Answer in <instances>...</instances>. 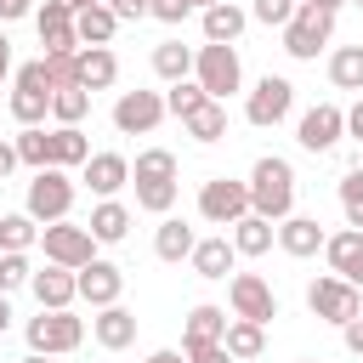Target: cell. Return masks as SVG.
Segmentation results:
<instances>
[{
  "mask_svg": "<svg viewBox=\"0 0 363 363\" xmlns=\"http://www.w3.org/2000/svg\"><path fill=\"white\" fill-rule=\"evenodd\" d=\"M130 187H136V210L147 216H170L182 182H176V153L170 147H142L130 164Z\"/></svg>",
  "mask_w": 363,
  "mask_h": 363,
  "instance_id": "cell-1",
  "label": "cell"
},
{
  "mask_svg": "<svg viewBox=\"0 0 363 363\" xmlns=\"http://www.w3.org/2000/svg\"><path fill=\"white\" fill-rule=\"evenodd\" d=\"M250 210L267 216V221L295 216V164H289V159L261 153V159L250 164Z\"/></svg>",
  "mask_w": 363,
  "mask_h": 363,
  "instance_id": "cell-2",
  "label": "cell"
},
{
  "mask_svg": "<svg viewBox=\"0 0 363 363\" xmlns=\"http://www.w3.org/2000/svg\"><path fill=\"white\" fill-rule=\"evenodd\" d=\"M74 193H79V182H74L62 164H45V170H34V182H28V193H23V210H28L40 227H45V221H68Z\"/></svg>",
  "mask_w": 363,
  "mask_h": 363,
  "instance_id": "cell-3",
  "label": "cell"
},
{
  "mask_svg": "<svg viewBox=\"0 0 363 363\" xmlns=\"http://www.w3.org/2000/svg\"><path fill=\"white\" fill-rule=\"evenodd\" d=\"M306 312L323 318V323H335V329H346L352 318H363V289L346 284L340 272H318L306 284Z\"/></svg>",
  "mask_w": 363,
  "mask_h": 363,
  "instance_id": "cell-4",
  "label": "cell"
},
{
  "mask_svg": "<svg viewBox=\"0 0 363 363\" xmlns=\"http://www.w3.org/2000/svg\"><path fill=\"white\" fill-rule=\"evenodd\" d=\"M23 335H28V352L62 357V352H79V340H85V318H74V306H40V318H28Z\"/></svg>",
  "mask_w": 363,
  "mask_h": 363,
  "instance_id": "cell-5",
  "label": "cell"
},
{
  "mask_svg": "<svg viewBox=\"0 0 363 363\" xmlns=\"http://www.w3.org/2000/svg\"><path fill=\"white\" fill-rule=\"evenodd\" d=\"M335 40V11H323V6H312V0H301L295 6V17L284 23V51L295 57V62H318V51Z\"/></svg>",
  "mask_w": 363,
  "mask_h": 363,
  "instance_id": "cell-6",
  "label": "cell"
},
{
  "mask_svg": "<svg viewBox=\"0 0 363 363\" xmlns=\"http://www.w3.org/2000/svg\"><path fill=\"white\" fill-rule=\"evenodd\" d=\"M193 79H199L216 102H227L233 91H244V62H238V45H216V40H204V45L193 51Z\"/></svg>",
  "mask_w": 363,
  "mask_h": 363,
  "instance_id": "cell-7",
  "label": "cell"
},
{
  "mask_svg": "<svg viewBox=\"0 0 363 363\" xmlns=\"http://www.w3.org/2000/svg\"><path fill=\"white\" fill-rule=\"evenodd\" d=\"M295 113V85L284 79V74H261L250 91H244V119L255 125V130H272V125H284Z\"/></svg>",
  "mask_w": 363,
  "mask_h": 363,
  "instance_id": "cell-8",
  "label": "cell"
},
{
  "mask_svg": "<svg viewBox=\"0 0 363 363\" xmlns=\"http://www.w3.org/2000/svg\"><path fill=\"white\" fill-rule=\"evenodd\" d=\"M238 216H250V182L210 176V182L199 187V221H210V227H233Z\"/></svg>",
  "mask_w": 363,
  "mask_h": 363,
  "instance_id": "cell-9",
  "label": "cell"
},
{
  "mask_svg": "<svg viewBox=\"0 0 363 363\" xmlns=\"http://www.w3.org/2000/svg\"><path fill=\"white\" fill-rule=\"evenodd\" d=\"M40 250H45V261H57V267H85V261H96V238H91V227H79V221H45L40 227Z\"/></svg>",
  "mask_w": 363,
  "mask_h": 363,
  "instance_id": "cell-10",
  "label": "cell"
},
{
  "mask_svg": "<svg viewBox=\"0 0 363 363\" xmlns=\"http://www.w3.org/2000/svg\"><path fill=\"white\" fill-rule=\"evenodd\" d=\"M164 113H170V108H164V91H119V102H113V130H119V136H153Z\"/></svg>",
  "mask_w": 363,
  "mask_h": 363,
  "instance_id": "cell-11",
  "label": "cell"
},
{
  "mask_svg": "<svg viewBox=\"0 0 363 363\" xmlns=\"http://www.w3.org/2000/svg\"><path fill=\"white\" fill-rule=\"evenodd\" d=\"M227 306L233 318H250V323H272L278 318V295L261 272H233L227 278Z\"/></svg>",
  "mask_w": 363,
  "mask_h": 363,
  "instance_id": "cell-12",
  "label": "cell"
},
{
  "mask_svg": "<svg viewBox=\"0 0 363 363\" xmlns=\"http://www.w3.org/2000/svg\"><path fill=\"white\" fill-rule=\"evenodd\" d=\"M346 136V108H335V102H318V108H306L301 113V125H295V142L306 147V153H335V142Z\"/></svg>",
  "mask_w": 363,
  "mask_h": 363,
  "instance_id": "cell-13",
  "label": "cell"
},
{
  "mask_svg": "<svg viewBox=\"0 0 363 363\" xmlns=\"http://www.w3.org/2000/svg\"><path fill=\"white\" fill-rule=\"evenodd\" d=\"M119 295H125V267H119V261H102V255H96V261L79 267V301H85L91 312H96V306H113Z\"/></svg>",
  "mask_w": 363,
  "mask_h": 363,
  "instance_id": "cell-14",
  "label": "cell"
},
{
  "mask_svg": "<svg viewBox=\"0 0 363 363\" xmlns=\"http://www.w3.org/2000/svg\"><path fill=\"white\" fill-rule=\"evenodd\" d=\"M79 182L96 193V199H119V187H130V159L125 153H91L79 164Z\"/></svg>",
  "mask_w": 363,
  "mask_h": 363,
  "instance_id": "cell-15",
  "label": "cell"
},
{
  "mask_svg": "<svg viewBox=\"0 0 363 363\" xmlns=\"http://www.w3.org/2000/svg\"><path fill=\"white\" fill-rule=\"evenodd\" d=\"M34 28H40V45H45V57H57V51H79L74 11H68L62 0H45V6H34Z\"/></svg>",
  "mask_w": 363,
  "mask_h": 363,
  "instance_id": "cell-16",
  "label": "cell"
},
{
  "mask_svg": "<svg viewBox=\"0 0 363 363\" xmlns=\"http://www.w3.org/2000/svg\"><path fill=\"white\" fill-rule=\"evenodd\" d=\"M323 261H329V272H340L346 284L363 289V233H357V227L329 233V238H323Z\"/></svg>",
  "mask_w": 363,
  "mask_h": 363,
  "instance_id": "cell-17",
  "label": "cell"
},
{
  "mask_svg": "<svg viewBox=\"0 0 363 363\" xmlns=\"http://www.w3.org/2000/svg\"><path fill=\"white\" fill-rule=\"evenodd\" d=\"M28 289H34V301H40V306H74V301H79V272H74V267L45 261V267L28 278Z\"/></svg>",
  "mask_w": 363,
  "mask_h": 363,
  "instance_id": "cell-18",
  "label": "cell"
},
{
  "mask_svg": "<svg viewBox=\"0 0 363 363\" xmlns=\"http://www.w3.org/2000/svg\"><path fill=\"white\" fill-rule=\"evenodd\" d=\"M199 28H204V40H216V45H238V34L250 28V11H244L238 0H216V6L199 11Z\"/></svg>",
  "mask_w": 363,
  "mask_h": 363,
  "instance_id": "cell-19",
  "label": "cell"
},
{
  "mask_svg": "<svg viewBox=\"0 0 363 363\" xmlns=\"http://www.w3.org/2000/svg\"><path fill=\"white\" fill-rule=\"evenodd\" d=\"M323 238H329V233H323V221H318V216H284V221H278V250H284V255H295V261L318 255V250H323Z\"/></svg>",
  "mask_w": 363,
  "mask_h": 363,
  "instance_id": "cell-20",
  "label": "cell"
},
{
  "mask_svg": "<svg viewBox=\"0 0 363 363\" xmlns=\"http://www.w3.org/2000/svg\"><path fill=\"white\" fill-rule=\"evenodd\" d=\"M187 261H193V272H199L204 284H221V278L238 267V250H233V238H227V233H216V238H199Z\"/></svg>",
  "mask_w": 363,
  "mask_h": 363,
  "instance_id": "cell-21",
  "label": "cell"
},
{
  "mask_svg": "<svg viewBox=\"0 0 363 363\" xmlns=\"http://www.w3.org/2000/svg\"><path fill=\"white\" fill-rule=\"evenodd\" d=\"M91 335H96V346L102 352H125L130 340H136V312L130 306H96V318H91Z\"/></svg>",
  "mask_w": 363,
  "mask_h": 363,
  "instance_id": "cell-22",
  "label": "cell"
},
{
  "mask_svg": "<svg viewBox=\"0 0 363 363\" xmlns=\"http://www.w3.org/2000/svg\"><path fill=\"white\" fill-rule=\"evenodd\" d=\"M193 244H199V233H193L182 216H159V227H153V255H159V261L176 267V261L193 255Z\"/></svg>",
  "mask_w": 363,
  "mask_h": 363,
  "instance_id": "cell-23",
  "label": "cell"
},
{
  "mask_svg": "<svg viewBox=\"0 0 363 363\" xmlns=\"http://www.w3.org/2000/svg\"><path fill=\"white\" fill-rule=\"evenodd\" d=\"M227 238H233V250L238 255H267L272 244H278V221H267V216H238L233 227H227Z\"/></svg>",
  "mask_w": 363,
  "mask_h": 363,
  "instance_id": "cell-24",
  "label": "cell"
},
{
  "mask_svg": "<svg viewBox=\"0 0 363 363\" xmlns=\"http://www.w3.org/2000/svg\"><path fill=\"white\" fill-rule=\"evenodd\" d=\"M85 227H91V238H96V244H125V238H130V210H125L119 199H96Z\"/></svg>",
  "mask_w": 363,
  "mask_h": 363,
  "instance_id": "cell-25",
  "label": "cell"
},
{
  "mask_svg": "<svg viewBox=\"0 0 363 363\" xmlns=\"http://www.w3.org/2000/svg\"><path fill=\"white\" fill-rule=\"evenodd\" d=\"M113 79H119L113 45H79V85H85V91H108Z\"/></svg>",
  "mask_w": 363,
  "mask_h": 363,
  "instance_id": "cell-26",
  "label": "cell"
},
{
  "mask_svg": "<svg viewBox=\"0 0 363 363\" xmlns=\"http://www.w3.org/2000/svg\"><path fill=\"white\" fill-rule=\"evenodd\" d=\"M227 306H210V301H199L193 312H187V323H182V346H199V340H221L227 335Z\"/></svg>",
  "mask_w": 363,
  "mask_h": 363,
  "instance_id": "cell-27",
  "label": "cell"
},
{
  "mask_svg": "<svg viewBox=\"0 0 363 363\" xmlns=\"http://www.w3.org/2000/svg\"><path fill=\"white\" fill-rule=\"evenodd\" d=\"M182 125H187V136H193V142H204V147H210V142H221V136H227V102L204 96Z\"/></svg>",
  "mask_w": 363,
  "mask_h": 363,
  "instance_id": "cell-28",
  "label": "cell"
},
{
  "mask_svg": "<svg viewBox=\"0 0 363 363\" xmlns=\"http://www.w3.org/2000/svg\"><path fill=\"white\" fill-rule=\"evenodd\" d=\"M85 159H91V136H85L79 125H51V164L79 170Z\"/></svg>",
  "mask_w": 363,
  "mask_h": 363,
  "instance_id": "cell-29",
  "label": "cell"
},
{
  "mask_svg": "<svg viewBox=\"0 0 363 363\" xmlns=\"http://www.w3.org/2000/svg\"><path fill=\"white\" fill-rule=\"evenodd\" d=\"M74 34H79V45H108L119 34V17L108 11V0L102 6H85V11H74Z\"/></svg>",
  "mask_w": 363,
  "mask_h": 363,
  "instance_id": "cell-30",
  "label": "cell"
},
{
  "mask_svg": "<svg viewBox=\"0 0 363 363\" xmlns=\"http://www.w3.org/2000/svg\"><path fill=\"white\" fill-rule=\"evenodd\" d=\"M193 51H199V45H182V40H159V45H153V74H159L164 85L187 79V74H193Z\"/></svg>",
  "mask_w": 363,
  "mask_h": 363,
  "instance_id": "cell-31",
  "label": "cell"
},
{
  "mask_svg": "<svg viewBox=\"0 0 363 363\" xmlns=\"http://www.w3.org/2000/svg\"><path fill=\"white\" fill-rule=\"evenodd\" d=\"M221 340H227V352H233L238 363H255V357L267 352V323H250V318H233Z\"/></svg>",
  "mask_w": 363,
  "mask_h": 363,
  "instance_id": "cell-32",
  "label": "cell"
},
{
  "mask_svg": "<svg viewBox=\"0 0 363 363\" xmlns=\"http://www.w3.org/2000/svg\"><path fill=\"white\" fill-rule=\"evenodd\" d=\"M329 85L363 96V45H335L329 51Z\"/></svg>",
  "mask_w": 363,
  "mask_h": 363,
  "instance_id": "cell-33",
  "label": "cell"
},
{
  "mask_svg": "<svg viewBox=\"0 0 363 363\" xmlns=\"http://www.w3.org/2000/svg\"><path fill=\"white\" fill-rule=\"evenodd\" d=\"M6 108H11L17 125H45V119H51V91H23V85H11Z\"/></svg>",
  "mask_w": 363,
  "mask_h": 363,
  "instance_id": "cell-34",
  "label": "cell"
},
{
  "mask_svg": "<svg viewBox=\"0 0 363 363\" xmlns=\"http://www.w3.org/2000/svg\"><path fill=\"white\" fill-rule=\"evenodd\" d=\"M85 113H91V91L85 85H57L51 91V119L57 125H79Z\"/></svg>",
  "mask_w": 363,
  "mask_h": 363,
  "instance_id": "cell-35",
  "label": "cell"
},
{
  "mask_svg": "<svg viewBox=\"0 0 363 363\" xmlns=\"http://www.w3.org/2000/svg\"><path fill=\"white\" fill-rule=\"evenodd\" d=\"M11 142H17V159H23L28 170H45V164H51V130H45V125H23Z\"/></svg>",
  "mask_w": 363,
  "mask_h": 363,
  "instance_id": "cell-36",
  "label": "cell"
},
{
  "mask_svg": "<svg viewBox=\"0 0 363 363\" xmlns=\"http://www.w3.org/2000/svg\"><path fill=\"white\" fill-rule=\"evenodd\" d=\"M34 244H40V221L28 210L0 216V250H34Z\"/></svg>",
  "mask_w": 363,
  "mask_h": 363,
  "instance_id": "cell-37",
  "label": "cell"
},
{
  "mask_svg": "<svg viewBox=\"0 0 363 363\" xmlns=\"http://www.w3.org/2000/svg\"><path fill=\"white\" fill-rule=\"evenodd\" d=\"M204 96H210V91H204V85H199V79H193V74H187V79H176V85H170V91H164V108H170V113H176V119H187V113H193V108H199V102H204Z\"/></svg>",
  "mask_w": 363,
  "mask_h": 363,
  "instance_id": "cell-38",
  "label": "cell"
},
{
  "mask_svg": "<svg viewBox=\"0 0 363 363\" xmlns=\"http://www.w3.org/2000/svg\"><path fill=\"white\" fill-rule=\"evenodd\" d=\"M28 278H34L28 250H0V289H6V295H11V289H28Z\"/></svg>",
  "mask_w": 363,
  "mask_h": 363,
  "instance_id": "cell-39",
  "label": "cell"
},
{
  "mask_svg": "<svg viewBox=\"0 0 363 363\" xmlns=\"http://www.w3.org/2000/svg\"><path fill=\"white\" fill-rule=\"evenodd\" d=\"M340 210H346V227L363 233V164L340 176Z\"/></svg>",
  "mask_w": 363,
  "mask_h": 363,
  "instance_id": "cell-40",
  "label": "cell"
},
{
  "mask_svg": "<svg viewBox=\"0 0 363 363\" xmlns=\"http://www.w3.org/2000/svg\"><path fill=\"white\" fill-rule=\"evenodd\" d=\"M11 85H23V91H57V79H51V68H45V57H34V62H23V68L11 74Z\"/></svg>",
  "mask_w": 363,
  "mask_h": 363,
  "instance_id": "cell-41",
  "label": "cell"
},
{
  "mask_svg": "<svg viewBox=\"0 0 363 363\" xmlns=\"http://www.w3.org/2000/svg\"><path fill=\"white\" fill-rule=\"evenodd\" d=\"M295 6H301V0H255V6H250V17H255V23H267V28H284V23L295 17Z\"/></svg>",
  "mask_w": 363,
  "mask_h": 363,
  "instance_id": "cell-42",
  "label": "cell"
},
{
  "mask_svg": "<svg viewBox=\"0 0 363 363\" xmlns=\"http://www.w3.org/2000/svg\"><path fill=\"white\" fill-rule=\"evenodd\" d=\"M45 68L57 85H79V51H57V57H45Z\"/></svg>",
  "mask_w": 363,
  "mask_h": 363,
  "instance_id": "cell-43",
  "label": "cell"
},
{
  "mask_svg": "<svg viewBox=\"0 0 363 363\" xmlns=\"http://www.w3.org/2000/svg\"><path fill=\"white\" fill-rule=\"evenodd\" d=\"M182 352H187V363H238L227 352V340H199V346H182Z\"/></svg>",
  "mask_w": 363,
  "mask_h": 363,
  "instance_id": "cell-44",
  "label": "cell"
},
{
  "mask_svg": "<svg viewBox=\"0 0 363 363\" xmlns=\"http://www.w3.org/2000/svg\"><path fill=\"white\" fill-rule=\"evenodd\" d=\"M193 11V0H147V17H159V23H182Z\"/></svg>",
  "mask_w": 363,
  "mask_h": 363,
  "instance_id": "cell-45",
  "label": "cell"
},
{
  "mask_svg": "<svg viewBox=\"0 0 363 363\" xmlns=\"http://www.w3.org/2000/svg\"><path fill=\"white\" fill-rule=\"evenodd\" d=\"M108 11H113L119 23H142V17H147V0H108Z\"/></svg>",
  "mask_w": 363,
  "mask_h": 363,
  "instance_id": "cell-46",
  "label": "cell"
},
{
  "mask_svg": "<svg viewBox=\"0 0 363 363\" xmlns=\"http://www.w3.org/2000/svg\"><path fill=\"white\" fill-rule=\"evenodd\" d=\"M34 17V0H0V23H23Z\"/></svg>",
  "mask_w": 363,
  "mask_h": 363,
  "instance_id": "cell-47",
  "label": "cell"
},
{
  "mask_svg": "<svg viewBox=\"0 0 363 363\" xmlns=\"http://www.w3.org/2000/svg\"><path fill=\"white\" fill-rule=\"evenodd\" d=\"M17 164H23V159H17V142H6V136H0V182H6Z\"/></svg>",
  "mask_w": 363,
  "mask_h": 363,
  "instance_id": "cell-48",
  "label": "cell"
},
{
  "mask_svg": "<svg viewBox=\"0 0 363 363\" xmlns=\"http://www.w3.org/2000/svg\"><path fill=\"white\" fill-rule=\"evenodd\" d=\"M340 335H346V352H352V357H363V318H352Z\"/></svg>",
  "mask_w": 363,
  "mask_h": 363,
  "instance_id": "cell-49",
  "label": "cell"
},
{
  "mask_svg": "<svg viewBox=\"0 0 363 363\" xmlns=\"http://www.w3.org/2000/svg\"><path fill=\"white\" fill-rule=\"evenodd\" d=\"M346 136H357V142H363V96L346 108Z\"/></svg>",
  "mask_w": 363,
  "mask_h": 363,
  "instance_id": "cell-50",
  "label": "cell"
},
{
  "mask_svg": "<svg viewBox=\"0 0 363 363\" xmlns=\"http://www.w3.org/2000/svg\"><path fill=\"white\" fill-rule=\"evenodd\" d=\"M147 363H187V352H176V346H159V352H147Z\"/></svg>",
  "mask_w": 363,
  "mask_h": 363,
  "instance_id": "cell-51",
  "label": "cell"
},
{
  "mask_svg": "<svg viewBox=\"0 0 363 363\" xmlns=\"http://www.w3.org/2000/svg\"><path fill=\"white\" fill-rule=\"evenodd\" d=\"M11 74V40H6V28H0V79Z\"/></svg>",
  "mask_w": 363,
  "mask_h": 363,
  "instance_id": "cell-52",
  "label": "cell"
},
{
  "mask_svg": "<svg viewBox=\"0 0 363 363\" xmlns=\"http://www.w3.org/2000/svg\"><path fill=\"white\" fill-rule=\"evenodd\" d=\"M11 329V301H6V289H0V335Z\"/></svg>",
  "mask_w": 363,
  "mask_h": 363,
  "instance_id": "cell-53",
  "label": "cell"
},
{
  "mask_svg": "<svg viewBox=\"0 0 363 363\" xmlns=\"http://www.w3.org/2000/svg\"><path fill=\"white\" fill-rule=\"evenodd\" d=\"M312 6H323V11H335V17H340V6H352V0H312Z\"/></svg>",
  "mask_w": 363,
  "mask_h": 363,
  "instance_id": "cell-54",
  "label": "cell"
},
{
  "mask_svg": "<svg viewBox=\"0 0 363 363\" xmlns=\"http://www.w3.org/2000/svg\"><path fill=\"white\" fill-rule=\"evenodd\" d=\"M68 11H85V6H102V0H62Z\"/></svg>",
  "mask_w": 363,
  "mask_h": 363,
  "instance_id": "cell-55",
  "label": "cell"
},
{
  "mask_svg": "<svg viewBox=\"0 0 363 363\" xmlns=\"http://www.w3.org/2000/svg\"><path fill=\"white\" fill-rule=\"evenodd\" d=\"M23 363H51V357H45V352H28V357H23Z\"/></svg>",
  "mask_w": 363,
  "mask_h": 363,
  "instance_id": "cell-56",
  "label": "cell"
},
{
  "mask_svg": "<svg viewBox=\"0 0 363 363\" xmlns=\"http://www.w3.org/2000/svg\"><path fill=\"white\" fill-rule=\"evenodd\" d=\"M204 6H216V0H193V11H204Z\"/></svg>",
  "mask_w": 363,
  "mask_h": 363,
  "instance_id": "cell-57",
  "label": "cell"
},
{
  "mask_svg": "<svg viewBox=\"0 0 363 363\" xmlns=\"http://www.w3.org/2000/svg\"><path fill=\"white\" fill-rule=\"evenodd\" d=\"M301 363H318V357H301Z\"/></svg>",
  "mask_w": 363,
  "mask_h": 363,
  "instance_id": "cell-58",
  "label": "cell"
},
{
  "mask_svg": "<svg viewBox=\"0 0 363 363\" xmlns=\"http://www.w3.org/2000/svg\"><path fill=\"white\" fill-rule=\"evenodd\" d=\"M352 6H357V11H363V0H352Z\"/></svg>",
  "mask_w": 363,
  "mask_h": 363,
  "instance_id": "cell-59",
  "label": "cell"
}]
</instances>
